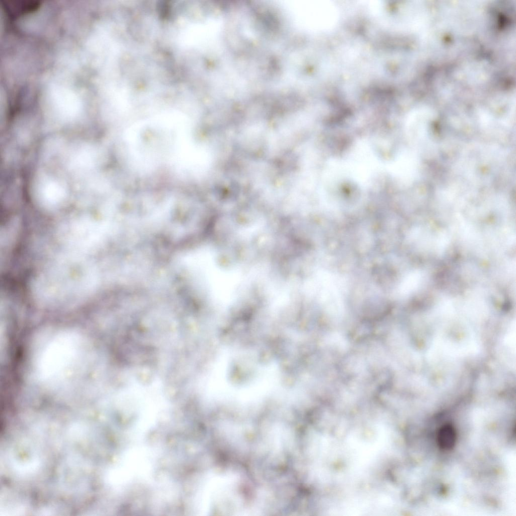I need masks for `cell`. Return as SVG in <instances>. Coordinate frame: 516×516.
I'll return each mask as SVG.
<instances>
[{
	"label": "cell",
	"instance_id": "1",
	"mask_svg": "<svg viewBox=\"0 0 516 516\" xmlns=\"http://www.w3.org/2000/svg\"><path fill=\"white\" fill-rule=\"evenodd\" d=\"M79 334L59 332L41 347L34 363L39 380L51 388L63 385L83 368L86 343Z\"/></svg>",
	"mask_w": 516,
	"mask_h": 516
},
{
	"label": "cell",
	"instance_id": "2",
	"mask_svg": "<svg viewBox=\"0 0 516 516\" xmlns=\"http://www.w3.org/2000/svg\"><path fill=\"white\" fill-rule=\"evenodd\" d=\"M186 127L162 118L138 125L128 136L134 159L146 167H154L166 154L172 161L188 139Z\"/></svg>",
	"mask_w": 516,
	"mask_h": 516
},
{
	"label": "cell",
	"instance_id": "3",
	"mask_svg": "<svg viewBox=\"0 0 516 516\" xmlns=\"http://www.w3.org/2000/svg\"><path fill=\"white\" fill-rule=\"evenodd\" d=\"M457 432L455 427L450 423L442 425L438 429L437 442L438 447L443 450L452 449L455 445Z\"/></svg>",
	"mask_w": 516,
	"mask_h": 516
}]
</instances>
